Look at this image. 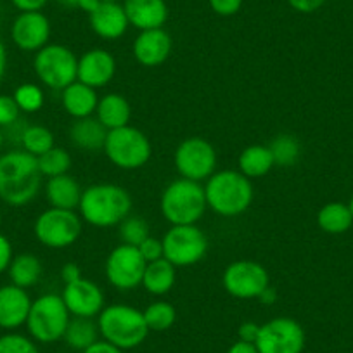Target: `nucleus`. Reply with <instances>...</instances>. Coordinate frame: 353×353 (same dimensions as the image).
I'll use <instances>...</instances> for the list:
<instances>
[{
	"mask_svg": "<svg viewBox=\"0 0 353 353\" xmlns=\"http://www.w3.org/2000/svg\"><path fill=\"white\" fill-rule=\"evenodd\" d=\"M42 173L35 156L23 149L0 154V199L9 206H26L37 198Z\"/></svg>",
	"mask_w": 353,
	"mask_h": 353,
	"instance_id": "1",
	"label": "nucleus"
},
{
	"mask_svg": "<svg viewBox=\"0 0 353 353\" xmlns=\"http://www.w3.org/2000/svg\"><path fill=\"white\" fill-rule=\"evenodd\" d=\"M80 216L88 225L106 229L120 225L132 212V196L117 184H94L83 189Z\"/></svg>",
	"mask_w": 353,
	"mask_h": 353,
	"instance_id": "2",
	"label": "nucleus"
},
{
	"mask_svg": "<svg viewBox=\"0 0 353 353\" xmlns=\"http://www.w3.org/2000/svg\"><path fill=\"white\" fill-rule=\"evenodd\" d=\"M205 196L216 215L237 216L253 203V184L239 170H220L206 181Z\"/></svg>",
	"mask_w": 353,
	"mask_h": 353,
	"instance_id": "3",
	"label": "nucleus"
},
{
	"mask_svg": "<svg viewBox=\"0 0 353 353\" xmlns=\"http://www.w3.org/2000/svg\"><path fill=\"white\" fill-rule=\"evenodd\" d=\"M97 325L104 341L111 343L120 350L137 348L145 341L149 327L144 314L130 305H108L97 315Z\"/></svg>",
	"mask_w": 353,
	"mask_h": 353,
	"instance_id": "4",
	"label": "nucleus"
},
{
	"mask_svg": "<svg viewBox=\"0 0 353 353\" xmlns=\"http://www.w3.org/2000/svg\"><path fill=\"white\" fill-rule=\"evenodd\" d=\"M159 208L172 225H196L208 208L205 188L201 182L176 179L163 191Z\"/></svg>",
	"mask_w": 353,
	"mask_h": 353,
	"instance_id": "5",
	"label": "nucleus"
},
{
	"mask_svg": "<svg viewBox=\"0 0 353 353\" xmlns=\"http://www.w3.org/2000/svg\"><path fill=\"white\" fill-rule=\"evenodd\" d=\"M70 321L71 314L61 294L47 293L33 300L26 327L35 341L49 345L63 339Z\"/></svg>",
	"mask_w": 353,
	"mask_h": 353,
	"instance_id": "6",
	"label": "nucleus"
},
{
	"mask_svg": "<svg viewBox=\"0 0 353 353\" xmlns=\"http://www.w3.org/2000/svg\"><path fill=\"white\" fill-rule=\"evenodd\" d=\"M103 151L108 159L118 168L137 170L149 163L152 145L144 132L127 125V127L108 132Z\"/></svg>",
	"mask_w": 353,
	"mask_h": 353,
	"instance_id": "7",
	"label": "nucleus"
},
{
	"mask_svg": "<svg viewBox=\"0 0 353 353\" xmlns=\"http://www.w3.org/2000/svg\"><path fill=\"white\" fill-rule=\"evenodd\" d=\"M33 71L46 87L63 90L77 81L78 57L71 49L61 43H47L35 54Z\"/></svg>",
	"mask_w": 353,
	"mask_h": 353,
	"instance_id": "8",
	"label": "nucleus"
},
{
	"mask_svg": "<svg viewBox=\"0 0 353 353\" xmlns=\"http://www.w3.org/2000/svg\"><path fill=\"white\" fill-rule=\"evenodd\" d=\"M83 230V220L74 210L52 208L40 213L33 225L39 243L52 250H64L77 243Z\"/></svg>",
	"mask_w": 353,
	"mask_h": 353,
	"instance_id": "9",
	"label": "nucleus"
},
{
	"mask_svg": "<svg viewBox=\"0 0 353 353\" xmlns=\"http://www.w3.org/2000/svg\"><path fill=\"white\" fill-rule=\"evenodd\" d=\"M163 243V256L175 267L199 263L208 251V237L198 225H172Z\"/></svg>",
	"mask_w": 353,
	"mask_h": 353,
	"instance_id": "10",
	"label": "nucleus"
},
{
	"mask_svg": "<svg viewBox=\"0 0 353 353\" xmlns=\"http://www.w3.org/2000/svg\"><path fill=\"white\" fill-rule=\"evenodd\" d=\"M216 149L203 137H189L182 141L173 156L175 168L182 179L194 182L208 181L216 170Z\"/></svg>",
	"mask_w": 353,
	"mask_h": 353,
	"instance_id": "11",
	"label": "nucleus"
},
{
	"mask_svg": "<svg viewBox=\"0 0 353 353\" xmlns=\"http://www.w3.org/2000/svg\"><path fill=\"white\" fill-rule=\"evenodd\" d=\"M254 346L258 353H303L305 331L294 319L276 317L260 325Z\"/></svg>",
	"mask_w": 353,
	"mask_h": 353,
	"instance_id": "12",
	"label": "nucleus"
},
{
	"mask_svg": "<svg viewBox=\"0 0 353 353\" xmlns=\"http://www.w3.org/2000/svg\"><path fill=\"white\" fill-rule=\"evenodd\" d=\"M227 293L239 300H253L270 286V277L263 265L253 260H237L227 265L222 277Z\"/></svg>",
	"mask_w": 353,
	"mask_h": 353,
	"instance_id": "13",
	"label": "nucleus"
},
{
	"mask_svg": "<svg viewBox=\"0 0 353 353\" xmlns=\"http://www.w3.org/2000/svg\"><path fill=\"white\" fill-rule=\"evenodd\" d=\"M145 265L137 246L123 244L114 248L106 260V277L113 288L120 291L135 290L142 284Z\"/></svg>",
	"mask_w": 353,
	"mask_h": 353,
	"instance_id": "14",
	"label": "nucleus"
},
{
	"mask_svg": "<svg viewBox=\"0 0 353 353\" xmlns=\"http://www.w3.org/2000/svg\"><path fill=\"white\" fill-rule=\"evenodd\" d=\"M68 312L73 317H87L94 319L103 312L104 308V293L96 283L90 279L74 281V283L64 284V290L61 293Z\"/></svg>",
	"mask_w": 353,
	"mask_h": 353,
	"instance_id": "15",
	"label": "nucleus"
},
{
	"mask_svg": "<svg viewBox=\"0 0 353 353\" xmlns=\"http://www.w3.org/2000/svg\"><path fill=\"white\" fill-rule=\"evenodd\" d=\"M11 39L25 52H39L49 43L50 21L43 12H21L11 26Z\"/></svg>",
	"mask_w": 353,
	"mask_h": 353,
	"instance_id": "16",
	"label": "nucleus"
},
{
	"mask_svg": "<svg viewBox=\"0 0 353 353\" xmlns=\"http://www.w3.org/2000/svg\"><path fill=\"white\" fill-rule=\"evenodd\" d=\"M117 61L106 49H90L78 59L77 80L92 88H103L113 80Z\"/></svg>",
	"mask_w": 353,
	"mask_h": 353,
	"instance_id": "17",
	"label": "nucleus"
},
{
	"mask_svg": "<svg viewBox=\"0 0 353 353\" xmlns=\"http://www.w3.org/2000/svg\"><path fill=\"white\" fill-rule=\"evenodd\" d=\"M172 37L166 30H144L135 37L132 52L139 64L145 68H156L168 59L172 54Z\"/></svg>",
	"mask_w": 353,
	"mask_h": 353,
	"instance_id": "18",
	"label": "nucleus"
},
{
	"mask_svg": "<svg viewBox=\"0 0 353 353\" xmlns=\"http://www.w3.org/2000/svg\"><path fill=\"white\" fill-rule=\"evenodd\" d=\"M33 300L23 288L8 284L0 288V327L12 331L26 324Z\"/></svg>",
	"mask_w": 353,
	"mask_h": 353,
	"instance_id": "19",
	"label": "nucleus"
},
{
	"mask_svg": "<svg viewBox=\"0 0 353 353\" xmlns=\"http://www.w3.org/2000/svg\"><path fill=\"white\" fill-rule=\"evenodd\" d=\"M88 23L92 32L104 40L121 39L130 26L120 2H101L99 8L88 14Z\"/></svg>",
	"mask_w": 353,
	"mask_h": 353,
	"instance_id": "20",
	"label": "nucleus"
},
{
	"mask_svg": "<svg viewBox=\"0 0 353 353\" xmlns=\"http://www.w3.org/2000/svg\"><path fill=\"white\" fill-rule=\"evenodd\" d=\"M123 9L130 26L141 32L163 28L168 19V6L165 0H125Z\"/></svg>",
	"mask_w": 353,
	"mask_h": 353,
	"instance_id": "21",
	"label": "nucleus"
},
{
	"mask_svg": "<svg viewBox=\"0 0 353 353\" xmlns=\"http://www.w3.org/2000/svg\"><path fill=\"white\" fill-rule=\"evenodd\" d=\"M61 101H63L64 111L74 120H80V118L96 114L99 97H97L96 88L77 80L61 90Z\"/></svg>",
	"mask_w": 353,
	"mask_h": 353,
	"instance_id": "22",
	"label": "nucleus"
},
{
	"mask_svg": "<svg viewBox=\"0 0 353 353\" xmlns=\"http://www.w3.org/2000/svg\"><path fill=\"white\" fill-rule=\"evenodd\" d=\"M108 128L97 120L96 117L80 118L74 120L70 128V141L73 142L74 148L87 152L103 151L106 144Z\"/></svg>",
	"mask_w": 353,
	"mask_h": 353,
	"instance_id": "23",
	"label": "nucleus"
},
{
	"mask_svg": "<svg viewBox=\"0 0 353 353\" xmlns=\"http://www.w3.org/2000/svg\"><path fill=\"white\" fill-rule=\"evenodd\" d=\"M83 189L70 173L50 176L46 184V198L52 208L78 210Z\"/></svg>",
	"mask_w": 353,
	"mask_h": 353,
	"instance_id": "24",
	"label": "nucleus"
},
{
	"mask_svg": "<svg viewBox=\"0 0 353 353\" xmlns=\"http://www.w3.org/2000/svg\"><path fill=\"white\" fill-rule=\"evenodd\" d=\"M96 118L108 128V130L127 127V125L130 123L132 108L121 94H106V96L101 97L99 103H97Z\"/></svg>",
	"mask_w": 353,
	"mask_h": 353,
	"instance_id": "25",
	"label": "nucleus"
},
{
	"mask_svg": "<svg viewBox=\"0 0 353 353\" xmlns=\"http://www.w3.org/2000/svg\"><path fill=\"white\" fill-rule=\"evenodd\" d=\"M176 283V267L170 263L166 258L151 261L145 265L144 276H142V286L148 293L161 296L170 293Z\"/></svg>",
	"mask_w": 353,
	"mask_h": 353,
	"instance_id": "26",
	"label": "nucleus"
},
{
	"mask_svg": "<svg viewBox=\"0 0 353 353\" xmlns=\"http://www.w3.org/2000/svg\"><path fill=\"white\" fill-rule=\"evenodd\" d=\"M237 165H239V172L243 173L248 179H260L265 176L270 170L274 168V156L270 152L269 145L261 144H253L248 145L246 149H243V152L239 154L237 159Z\"/></svg>",
	"mask_w": 353,
	"mask_h": 353,
	"instance_id": "27",
	"label": "nucleus"
},
{
	"mask_svg": "<svg viewBox=\"0 0 353 353\" xmlns=\"http://www.w3.org/2000/svg\"><path fill=\"white\" fill-rule=\"evenodd\" d=\"M8 270L11 284L23 288V290L35 286L42 277V263H40L39 256L32 253H21L12 258Z\"/></svg>",
	"mask_w": 353,
	"mask_h": 353,
	"instance_id": "28",
	"label": "nucleus"
},
{
	"mask_svg": "<svg viewBox=\"0 0 353 353\" xmlns=\"http://www.w3.org/2000/svg\"><path fill=\"white\" fill-rule=\"evenodd\" d=\"M99 325L94 322L92 319L87 317H73L68 324L66 332H64L63 339L70 348L78 350V352H85L87 348L99 341Z\"/></svg>",
	"mask_w": 353,
	"mask_h": 353,
	"instance_id": "29",
	"label": "nucleus"
},
{
	"mask_svg": "<svg viewBox=\"0 0 353 353\" xmlns=\"http://www.w3.org/2000/svg\"><path fill=\"white\" fill-rule=\"evenodd\" d=\"M317 223L324 232L343 234L352 227L353 215L345 203H327L319 210Z\"/></svg>",
	"mask_w": 353,
	"mask_h": 353,
	"instance_id": "30",
	"label": "nucleus"
},
{
	"mask_svg": "<svg viewBox=\"0 0 353 353\" xmlns=\"http://www.w3.org/2000/svg\"><path fill=\"white\" fill-rule=\"evenodd\" d=\"M19 142L23 145V151L39 158L54 148V134L42 125H26Z\"/></svg>",
	"mask_w": 353,
	"mask_h": 353,
	"instance_id": "31",
	"label": "nucleus"
},
{
	"mask_svg": "<svg viewBox=\"0 0 353 353\" xmlns=\"http://www.w3.org/2000/svg\"><path fill=\"white\" fill-rule=\"evenodd\" d=\"M270 152L274 156L276 166H294L301 156V145L296 137L288 134H281L270 142Z\"/></svg>",
	"mask_w": 353,
	"mask_h": 353,
	"instance_id": "32",
	"label": "nucleus"
},
{
	"mask_svg": "<svg viewBox=\"0 0 353 353\" xmlns=\"http://www.w3.org/2000/svg\"><path fill=\"white\" fill-rule=\"evenodd\" d=\"M142 314H144L145 324H148L149 331H168V329L176 322V310L172 303H168V301H154V303L149 305Z\"/></svg>",
	"mask_w": 353,
	"mask_h": 353,
	"instance_id": "33",
	"label": "nucleus"
},
{
	"mask_svg": "<svg viewBox=\"0 0 353 353\" xmlns=\"http://www.w3.org/2000/svg\"><path fill=\"white\" fill-rule=\"evenodd\" d=\"M39 161V170L42 173V176H57L64 175V173L70 172L71 168V156L66 149L57 148L54 145L52 149H49L47 152H43L42 156L37 158Z\"/></svg>",
	"mask_w": 353,
	"mask_h": 353,
	"instance_id": "34",
	"label": "nucleus"
},
{
	"mask_svg": "<svg viewBox=\"0 0 353 353\" xmlns=\"http://www.w3.org/2000/svg\"><path fill=\"white\" fill-rule=\"evenodd\" d=\"M14 101L21 113H37L43 108L46 96L43 90L37 83H21L14 90Z\"/></svg>",
	"mask_w": 353,
	"mask_h": 353,
	"instance_id": "35",
	"label": "nucleus"
},
{
	"mask_svg": "<svg viewBox=\"0 0 353 353\" xmlns=\"http://www.w3.org/2000/svg\"><path fill=\"white\" fill-rule=\"evenodd\" d=\"M149 237V225L142 216L128 215L123 222L120 223V239L123 244L130 246H139L142 241Z\"/></svg>",
	"mask_w": 353,
	"mask_h": 353,
	"instance_id": "36",
	"label": "nucleus"
},
{
	"mask_svg": "<svg viewBox=\"0 0 353 353\" xmlns=\"http://www.w3.org/2000/svg\"><path fill=\"white\" fill-rule=\"evenodd\" d=\"M0 353H39V348L28 336L8 332L0 336Z\"/></svg>",
	"mask_w": 353,
	"mask_h": 353,
	"instance_id": "37",
	"label": "nucleus"
},
{
	"mask_svg": "<svg viewBox=\"0 0 353 353\" xmlns=\"http://www.w3.org/2000/svg\"><path fill=\"white\" fill-rule=\"evenodd\" d=\"M19 108L12 96H0V128H8L19 120Z\"/></svg>",
	"mask_w": 353,
	"mask_h": 353,
	"instance_id": "38",
	"label": "nucleus"
},
{
	"mask_svg": "<svg viewBox=\"0 0 353 353\" xmlns=\"http://www.w3.org/2000/svg\"><path fill=\"white\" fill-rule=\"evenodd\" d=\"M137 248H139V251H141L142 258H144L148 263L165 258L163 256V243L159 239H156V237L149 236L148 239L142 241Z\"/></svg>",
	"mask_w": 353,
	"mask_h": 353,
	"instance_id": "39",
	"label": "nucleus"
},
{
	"mask_svg": "<svg viewBox=\"0 0 353 353\" xmlns=\"http://www.w3.org/2000/svg\"><path fill=\"white\" fill-rule=\"evenodd\" d=\"M243 2L244 0H208L210 8L215 14L223 16H234L239 12V9L243 8Z\"/></svg>",
	"mask_w": 353,
	"mask_h": 353,
	"instance_id": "40",
	"label": "nucleus"
},
{
	"mask_svg": "<svg viewBox=\"0 0 353 353\" xmlns=\"http://www.w3.org/2000/svg\"><path fill=\"white\" fill-rule=\"evenodd\" d=\"M12 258H14V254H12L11 241L4 234H0V274H4L9 269Z\"/></svg>",
	"mask_w": 353,
	"mask_h": 353,
	"instance_id": "41",
	"label": "nucleus"
},
{
	"mask_svg": "<svg viewBox=\"0 0 353 353\" xmlns=\"http://www.w3.org/2000/svg\"><path fill=\"white\" fill-rule=\"evenodd\" d=\"M288 4L298 12H303V14H310L315 12L317 9H321L325 4V0H288Z\"/></svg>",
	"mask_w": 353,
	"mask_h": 353,
	"instance_id": "42",
	"label": "nucleus"
},
{
	"mask_svg": "<svg viewBox=\"0 0 353 353\" xmlns=\"http://www.w3.org/2000/svg\"><path fill=\"white\" fill-rule=\"evenodd\" d=\"M258 332H260V325L256 324V322H243V324L239 325V331H237V334H239V339L241 341H246V343H254L258 338Z\"/></svg>",
	"mask_w": 353,
	"mask_h": 353,
	"instance_id": "43",
	"label": "nucleus"
},
{
	"mask_svg": "<svg viewBox=\"0 0 353 353\" xmlns=\"http://www.w3.org/2000/svg\"><path fill=\"white\" fill-rule=\"evenodd\" d=\"M81 277H83L81 276V269L77 263L70 261V263L63 265V269H61V279H63L64 284L74 283V281L81 279Z\"/></svg>",
	"mask_w": 353,
	"mask_h": 353,
	"instance_id": "44",
	"label": "nucleus"
},
{
	"mask_svg": "<svg viewBox=\"0 0 353 353\" xmlns=\"http://www.w3.org/2000/svg\"><path fill=\"white\" fill-rule=\"evenodd\" d=\"M16 9L21 12H32V11H42L49 0H11Z\"/></svg>",
	"mask_w": 353,
	"mask_h": 353,
	"instance_id": "45",
	"label": "nucleus"
},
{
	"mask_svg": "<svg viewBox=\"0 0 353 353\" xmlns=\"http://www.w3.org/2000/svg\"><path fill=\"white\" fill-rule=\"evenodd\" d=\"M81 353H125V352L103 339V341H96L92 346H90V348H87L85 352H81Z\"/></svg>",
	"mask_w": 353,
	"mask_h": 353,
	"instance_id": "46",
	"label": "nucleus"
},
{
	"mask_svg": "<svg viewBox=\"0 0 353 353\" xmlns=\"http://www.w3.org/2000/svg\"><path fill=\"white\" fill-rule=\"evenodd\" d=\"M227 353H258V350L256 346H254V343H246L239 339V341L234 343V345L227 350Z\"/></svg>",
	"mask_w": 353,
	"mask_h": 353,
	"instance_id": "47",
	"label": "nucleus"
},
{
	"mask_svg": "<svg viewBox=\"0 0 353 353\" xmlns=\"http://www.w3.org/2000/svg\"><path fill=\"white\" fill-rule=\"evenodd\" d=\"M258 300H260L263 305L276 303V301H277V291L274 290L272 286H269V288H267V290L263 291V293L260 294V296H258Z\"/></svg>",
	"mask_w": 353,
	"mask_h": 353,
	"instance_id": "48",
	"label": "nucleus"
},
{
	"mask_svg": "<svg viewBox=\"0 0 353 353\" xmlns=\"http://www.w3.org/2000/svg\"><path fill=\"white\" fill-rule=\"evenodd\" d=\"M6 70H8V50H6L4 42L0 40V81L4 78Z\"/></svg>",
	"mask_w": 353,
	"mask_h": 353,
	"instance_id": "49",
	"label": "nucleus"
},
{
	"mask_svg": "<svg viewBox=\"0 0 353 353\" xmlns=\"http://www.w3.org/2000/svg\"><path fill=\"white\" fill-rule=\"evenodd\" d=\"M56 2L68 9H78V4H80V0H56Z\"/></svg>",
	"mask_w": 353,
	"mask_h": 353,
	"instance_id": "50",
	"label": "nucleus"
},
{
	"mask_svg": "<svg viewBox=\"0 0 353 353\" xmlns=\"http://www.w3.org/2000/svg\"><path fill=\"white\" fill-rule=\"evenodd\" d=\"M4 142H6V135L4 132H2V128H0V151H2V148H4Z\"/></svg>",
	"mask_w": 353,
	"mask_h": 353,
	"instance_id": "51",
	"label": "nucleus"
},
{
	"mask_svg": "<svg viewBox=\"0 0 353 353\" xmlns=\"http://www.w3.org/2000/svg\"><path fill=\"white\" fill-rule=\"evenodd\" d=\"M350 212H352V215H353V196H352V199H350Z\"/></svg>",
	"mask_w": 353,
	"mask_h": 353,
	"instance_id": "52",
	"label": "nucleus"
},
{
	"mask_svg": "<svg viewBox=\"0 0 353 353\" xmlns=\"http://www.w3.org/2000/svg\"><path fill=\"white\" fill-rule=\"evenodd\" d=\"M103 2H120V0H103Z\"/></svg>",
	"mask_w": 353,
	"mask_h": 353,
	"instance_id": "53",
	"label": "nucleus"
},
{
	"mask_svg": "<svg viewBox=\"0 0 353 353\" xmlns=\"http://www.w3.org/2000/svg\"><path fill=\"white\" fill-rule=\"evenodd\" d=\"M0 223H2V212H0Z\"/></svg>",
	"mask_w": 353,
	"mask_h": 353,
	"instance_id": "54",
	"label": "nucleus"
}]
</instances>
